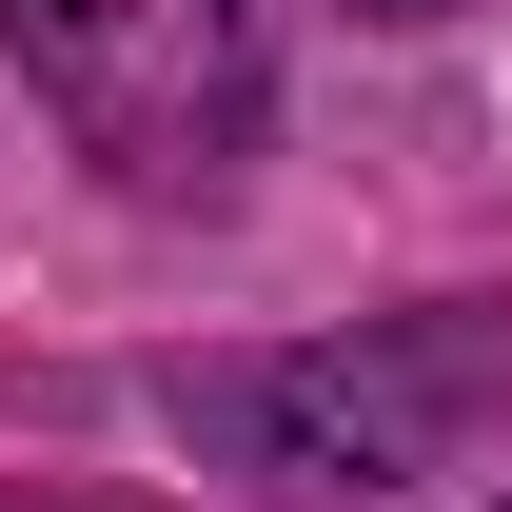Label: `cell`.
<instances>
[{
  "label": "cell",
  "mask_w": 512,
  "mask_h": 512,
  "mask_svg": "<svg viewBox=\"0 0 512 512\" xmlns=\"http://www.w3.org/2000/svg\"><path fill=\"white\" fill-rule=\"evenodd\" d=\"M178 414L276 493H394L453 473L473 414H512V316H394V335H316V355H217L178 375Z\"/></svg>",
  "instance_id": "cell-1"
},
{
  "label": "cell",
  "mask_w": 512,
  "mask_h": 512,
  "mask_svg": "<svg viewBox=\"0 0 512 512\" xmlns=\"http://www.w3.org/2000/svg\"><path fill=\"white\" fill-rule=\"evenodd\" d=\"M0 40L40 79V119L138 197L237 178L256 138V0H0Z\"/></svg>",
  "instance_id": "cell-2"
},
{
  "label": "cell",
  "mask_w": 512,
  "mask_h": 512,
  "mask_svg": "<svg viewBox=\"0 0 512 512\" xmlns=\"http://www.w3.org/2000/svg\"><path fill=\"white\" fill-rule=\"evenodd\" d=\"M355 20H453V0H355Z\"/></svg>",
  "instance_id": "cell-3"
}]
</instances>
